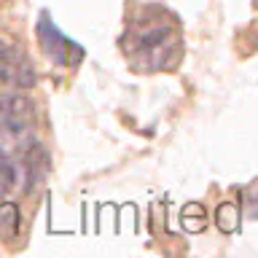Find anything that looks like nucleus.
<instances>
[{
    "instance_id": "nucleus-3",
    "label": "nucleus",
    "mask_w": 258,
    "mask_h": 258,
    "mask_svg": "<svg viewBox=\"0 0 258 258\" xmlns=\"http://www.w3.org/2000/svg\"><path fill=\"white\" fill-rule=\"evenodd\" d=\"M0 84L14 89H30L35 84V70L22 48L11 43L0 46Z\"/></svg>"
},
{
    "instance_id": "nucleus-1",
    "label": "nucleus",
    "mask_w": 258,
    "mask_h": 258,
    "mask_svg": "<svg viewBox=\"0 0 258 258\" xmlns=\"http://www.w3.org/2000/svg\"><path fill=\"white\" fill-rule=\"evenodd\" d=\"M126 56L140 70H169L180 59V35L172 24H137L129 30Z\"/></svg>"
},
{
    "instance_id": "nucleus-8",
    "label": "nucleus",
    "mask_w": 258,
    "mask_h": 258,
    "mask_svg": "<svg viewBox=\"0 0 258 258\" xmlns=\"http://www.w3.org/2000/svg\"><path fill=\"white\" fill-rule=\"evenodd\" d=\"M3 100H6V94L0 92V121H3Z\"/></svg>"
},
{
    "instance_id": "nucleus-6",
    "label": "nucleus",
    "mask_w": 258,
    "mask_h": 258,
    "mask_svg": "<svg viewBox=\"0 0 258 258\" xmlns=\"http://www.w3.org/2000/svg\"><path fill=\"white\" fill-rule=\"evenodd\" d=\"M16 231H19V207L14 202H6L0 207V234L6 239H11V237H16Z\"/></svg>"
},
{
    "instance_id": "nucleus-2",
    "label": "nucleus",
    "mask_w": 258,
    "mask_h": 258,
    "mask_svg": "<svg viewBox=\"0 0 258 258\" xmlns=\"http://www.w3.org/2000/svg\"><path fill=\"white\" fill-rule=\"evenodd\" d=\"M35 32H38V43L43 48V54L54 64H59V68H76V64H81V59L86 56L84 46H78L73 38L64 35V32L51 22V14L48 11H43L38 16Z\"/></svg>"
},
{
    "instance_id": "nucleus-5",
    "label": "nucleus",
    "mask_w": 258,
    "mask_h": 258,
    "mask_svg": "<svg viewBox=\"0 0 258 258\" xmlns=\"http://www.w3.org/2000/svg\"><path fill=\"white\" fill-rule=\"evenodd\" d=\"M215 223H218V229H221V231L234 234L239 229V207L231 205V202H223V205L215 210Z\"/></svg>"
},
{
    "instance_id": "nucleus-4",
    "label": "nucleus",
    "mask_w": 258,
    "mask_h": 258,
    "mask_svg": "<svg viewBox=\"0 0 258 258\" xmlns=\"http://www.w3.org/2000/svg\"><path fill=\"white\" fill-rule=\"evenodd\" d=\"M24 169H27V188H32L35 183H43L46 180V172H48V153L40 143H30L27 153H24Z\"/></svg>"
},
{
    "instance_id": "nucleus-7",
    "label": "nucleus",
    "mask_w": 258,
    "mask_h": 258,
    "mask_svg": "<svg viewBox=\"0 0 258 258\" xmlns=\"http://www.w3.org/2000/svg\"><path fill=\"white\" fill-rule=\"evenodd\" d=\"M14 180H16V169H14L11 161H8L6 153L0 151V197H3L6 191H11Z\"/></svg>"
}]
</instances>
